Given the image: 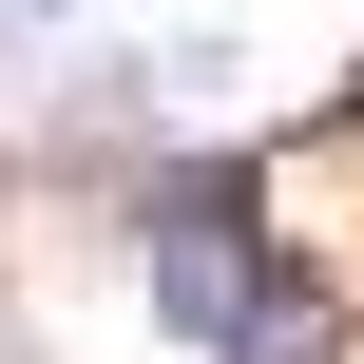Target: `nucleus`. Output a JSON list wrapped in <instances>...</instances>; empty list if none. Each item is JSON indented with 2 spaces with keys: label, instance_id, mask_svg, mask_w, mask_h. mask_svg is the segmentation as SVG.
I'll return each instance as SVG.
<instances>
[{
  "label": "nucleus",
  "instance_id": "2",
  "mask_svg": "<svg viewBox=\"0 0 364 364\" xmlns=\"http://www.w3.org/2000/svg\"><path fill=\"white\" fill-rule=\"evenodd\" d=\"M0 19H58V0H0Z\"/></svg>",
  "mask_w": 364,
  "mask_h": 364
},
{
  "label": "nucleus",
  "instance_id": "1",
  "mask_svg": "<svg viewBox=\"0 0 364 364\" xmlns=\"http://www.w3.org/2000/svg\"><path fill=\"white\" fill-rule=\"evenodd\" d=\"M211 364H346V307H326L307 269H269V288H250V307L211 326Z\"/></svg>",
  "mask_w": 364,
  "mask_h": 364
}]
</instances>
